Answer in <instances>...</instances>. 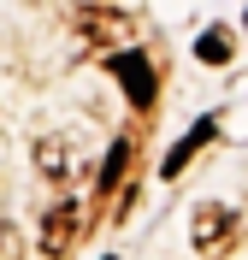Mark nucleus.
<instances>
[{
	"label": "nucleus",
	"instance_id": "obj_1",
	"mask_svg": "<svg viewBox=\"0 0 248 260\" xmlns=\"http://www.w3.org/2000/svg\"><path fill=\"white\" fill-rule=\"evenodd\" d=\"M236 207H219V201H201L195 207V248L201 254H231L236 248Z\"/></svg>",
	"mask_w": 248,
	"mask_h": 260
},
{
	"label": "nucleus",
	"instance_id": "obj_2",
	"mask_svg": "<svg viewBox=\"0 0 248 260\" xmlns=\"http://www.w3.org/2000/svg\"><path fill=\"white\" fill-rule=\"evenodd\" d=\"M77 237H83V207H77V201H59V207L42 219V237H36V248H42L48 260H59L71 243H77Z\"/></svg>",
	"mask_w": 248,
	"mask_h": 260
},
{
	"label": "nucleus",
	"instance_id": "obj_3",
	"mask_svg": "<svg viewBox=\"0 0 248 260\" xmlns=\"http://www.w3.org/2000/svg\"><path fill=\"white\" fill-rule=\"evenodd\" d=\"M113 71H118V83H124V95L136 101V107H154V65L142 59V53H118L113 59Z\"/></svg>",
	"mask_w": 248,
	"mask_h": 260
},
{
	"label": "nucleus",
	"instance_id": "obj_4",
	"mask_svg": "<svg viewBox=\"0 0 248 260\" xmlns=\"http://www.w3.org/2000/svg\"><path fill=\"white\" fill-rule=\"evenodd\" d=\"M213 118H195V124H189V136H183V142L178 148H171V154H165V160H160V172H165V183H171V178H178V172H183V166H189V160H195V154H201V148H207V142H213Z\"/></svg>",
	"mask_w": 248,
	"mask_h": 260
},
{
	"label": "nucleus",
	"instance_id": "obj_5",
	"mask_svg": "<svg viewBox=\"0 0 248 260\" xmlns=\"http://www.w3.org/2000/svg\"><path fill=\"white\" fill-rule=\"evenodd\" d=\"M36 166H42V178H53V183H71V178H77L65 136H42V142H36Z\"/></svg>",
	"mask_w": 248,
	"mask_h": 260
},
{
	"label": "nucleus",
	"instance_id": "obj_6",
	"mask_svg": "<svg viewBox=\"0 0 248 260\" xmlns=\"http://www.w3.org/2000/svg\"><path fill=\"white\" fill-rule=\"evenodd\" d=\"M130 160H136V142H130V136H124V142H113V154H107V172H100L95 189H100V195H113V189H118V178L130 172Z\"/></svg>",
	"mask_w": 248,
	"mask_h": 260
},
{
	"label": "nucleus",
	"instance_id": "obj_7",
	"mask_svg": "<svg viewBox=\"0 0 248 260\" xmlns=\"http://www.w3.org/2000/svg\"><path fill=\"white\" fill-rule=\"evenodd\" d=\"M231 53H236L231 30H219V24H213V30H201V42H195V59H207V65H225Z\"/></svg>",
	"mask_w": 248,
	"mask_h": 260
}]
</instances>
